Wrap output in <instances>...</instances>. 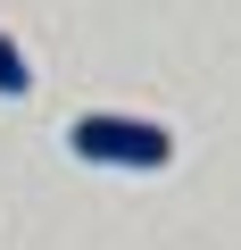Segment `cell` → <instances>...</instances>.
I'll use <instances>...</instances> for the list:
<instances>
[{
  "instance_id": "6da1fadb",
  "label": "cell",
  "mask_w": 241,
  "mask_h": 250,
  "mask_svg": "<svg viewBox=\"0 0 241 250\" xmlns=\"http://www.w3.org/2000/svg\"><path fill=\"white\" fill-rule=\"evenodd\" d=\"M67 150H75L83 167H133V175H158V167L175 159V134H167V125H150V117L92 108V117L67 125Z\"/></svg>"
},
{
  "instance_id": "7a4b0ae2",
  "label": "cell",
  "mask_w": 241,
  "mask_h": 250,
  "mask_svg": "<svg viewBox=\"0 0 241 250\" xmlns=\"http://www.w3.org/2000/svg\"><path fill=\"white\" fill-rule=\"evenodd\" d=\"M25 92H34V67H25V50L9 34H0V100H25Z\"/></svg>"
}]
</instances>
